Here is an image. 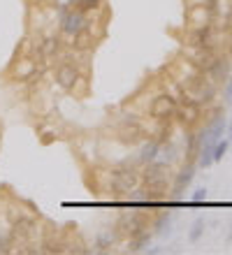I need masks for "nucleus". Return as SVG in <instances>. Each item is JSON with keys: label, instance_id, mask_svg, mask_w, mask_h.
Here are the masks:
<instances>
[{"label": "nucleus", "instance_id": "nucleus-1", "mask_svg": "<svg viewBox=\"0 0 232 255\" xmlns=\"http://www.w3.org/2000/svg\"><path fill=\"white\" fill-rule=\"evenodd\" d=\"M142 172L137 165H119V167L95 169V188L112 195H130L139 188Z\"/></svg>", "mask_w": 232, "mask_h": 255}, {"label": "nucleus", "instance_id": "nucleus-2", "mask_svg": "<svg viewBox=\"0 0 232 255\" xmlns=\"http://www.w3.org/2000/svg\"><path fill=\"white\" fill-rule=\"evenodd\" d=\"M139 188L144 193V200L149 202L165 197L167 190L172 188V165L165 160H158V158L149 162V165H144Z\"/></svg>", "mask_w": 232, "mask_h": 255}, {"label": "nucleus", "instance_id": "nucleus-3", "mask_svg": "<svg viewBox=\"0 0 232 255\" xmlns=\"http://www.w3.org/2000/svg\"><path fill=\"white\" fill-rule=\"evenodd\" d=\"M56 19H58V33H60V37H63L65 44L72 40L79 30H84V28L88 26L86 14H81L79 9H74V7L67 5V2L56 7Z\"/></svg>", "mask_w": 232, "mask_h": 255}, {"label": "nucleus", "instance_id": "nucleus-4", "mask_svg": "<svg viewBox=\"0 0 232 255\" xmlns=\"http://www.w3.org/2000/svg\"><path fill=\"white\" fill-rule=\"evenodd\" d=\"M149 225H151V216L144 214V211H123L114 223V230L121 239H130V237L146 232Z\"/></svg>", "mask_w": 232, "mask_h": 255}, {"label": "nucleus", "instance_id": "nucleus-5", "mask_svg": "<svg viewBox=\"0 0 232 255\" xmlns=\"http://www.w3.org/2000/svg\"><path fill=\"white\" fill-rule=\"evenodd\" d=\"M177 107H179V98L172 95L170 91H163V93H158L149 102L146 112H149V116H151L156 123H167L177 116Z\"/></svg>", "mask_w": 232, "mask_h": 255}, {"label": "nucleus", "instance_id": "nucleus-6", "mask_svg": "<svg viewBox=\"0 0 232 255\" xmlns=\"http://www.w3.org/2000/svg\"><path fill=\"white\" fill-rule=\"evenodd\" d=\"M79 77H81V70L72 58L63 56V58L56 61V65H53V81H56V86H58L60 91L72 93L74 86H77V81H79Z\"/></svg>", "mask_w": 232, "mask_h": 255}, {"label": "nucleus", "instance_id": "nucleus-7", "mask_svg": "<svg viewBox=\"0 0 232 255\" xmlns=\"http://www.w3.org/2000/svg\"><path fill=\"white\" fill-rule=\"evenodd\" d=\"M42 63L44 61H40L37 56L23 51V56H21L19 61H14L9 74H12V79H16V81H33L42 74Z\"/></svg>", "mask_w": 232, "mask_h": 255}, {"label": "nucleus", "instance_id": "nucleus-8", "mask_svg": "<svg viewBox=\"0 0 232 255\" xmlns=\"http://www.w3.org/2000/svg\"><path fill=\"white\" fill-rule=\"evenodd\" d=\"M202 116H205V107L198 105L195 100H191L188 95L181 93L179 107H177V116H174V119L188 130V128H198L200 121H202Z\"/></svg>", "mask_w": 232, "mask_h": 255}, {"label": "nucleus", "instance_id": "nucleus-9", "mask_svg": "<svg viewBox=\"0 0 232 255\" xmlns=\"http://www.w3.org/2000/svg\"><path fill=\"white\" fill-rule=\"evenodd\" d=\"M35 42H37V49H40V58L42 61H51V58H56V56L63 51V37H60V33H46V35H37L35 37Z\"/></svg>", "mask_w": 232, "mask_h": 255}, {"label": "nucleus", "instance_id": "nucleus-10", "mask_svg": "<svg viewBox=\"0 0 232 255\" xmlns=\"http://www.w3.org/2000/svg\"><path fill=\"white\" fill-rule=\"evenodd\" d=\"M212 21H214V14L209 5H188V9H186V26H188V30L209 26Z\"/></svg>", "mask_w": 232, "mask_h": 255}, {"label": "nucleus", "instance_id": "nucleus-11", "mask_svg": "<svg viewBox=\"0 0 232 255\" xmlns=\"http://www.w3.org/2000/svg\"><path fill=\"white\" fill-rule=\"evenodd\" d=\"M95 44H98V37L93 35V28L86 26L84 30H79V33L74 35L72 40L67 42V47H70V51H74V54H88V51H93L95 49Z\"/></svg>", "mask_w": 232, "mask_h": 255}, {"label": "nucleus", "instance_id": "nucleus-12", "mask_svg": "<svg viewBox=\"0 0 232 255\" xmlns=\"http://www.w3.org/2000/svg\"><path fill=\"white\" fill-rule=\"evenodd\" d=\"M195 169H198V165H195V162L186 160L184 167L179 169V174H174V179H172V195H174V197H181V195H184V190L193 183V179H195Z\"/></svg>", "mask_w": 232, "mask_h": 255}, {"label": "nucleus", "instance_id": "nucleus-13", "mask_svg": "<svg viewBox=\"0 0 232 255\" xmlns=\"http://www.w3.org/2000/svg\"><path fill=\"white\" fill-rule=\"evenodd\" d=\"M230 70H232V58L228 54H219L216 61L212 63V67H209L205 74L214 84H223V81L230 79Z\"/></svg>", "mask_w": 232, "mask_h": 255}, {"label": "nucleus", "instance_id": "nucleus-14", "mask_svg": "<svg viewBox=\"0 0 232 255\" xmlns=\"http://www.w3.org/2000/svg\"><path fill=\"white\" fill-rule=\"evenodd\" d=\"M160 146H163V144H160L156 137H146V139L139 144L137 165H142V167H144V165H149V162L156 160V158L160 155Z\"/></svg>", "mask_w": 232, "mask_h": 255}, {"label": "nucleus", "instance_id": "nucleus-15", "mask_svg": "<svg viewBox=\"0 0 232 255\" xmlns=\"http://www.w3.org/2000/svg\"><path fill=\"white\" fill-rule=\"evenodd\" d=\"M121 237L116 235V230H107V232H102V235H98V239H95V246H93V251L95 253H105V251H109L114 246V244L119 242Z\"/></svg>", "mask_w": 232, "mask_h": 255}, {"label": "nucleus", "instance_id": "nucleus-16", "mask_svg": "<svg viewBox=\"0 0 232 255\" xmlns=\"http://www.w3.org/2000/svg\"><path fill=\"white\" fill-rule=\"evenodd\" d=\"M149 244H151V232L146 230V232H142V235L128 239V253H139V251L149 249Z\"/></svg>", "mask_w": 232, "mask_h": 255}, {"label": "nucleus", "instance_id": "nucleus-17", "mask_svg": "<svg viewBox=\"0 0 232 255\" xmlns=\"http://www.w3.org/2000/svg\"><path fill=\"white\" fill-rule=\"evenodd\" d=\"M74 9H79L81 14H86V16H91V14L100 12L102 7H105V0H77L74 2Z\"/></svg>", "mask_w": 232, "mask_h": 255}, {"label": "nucleus", "instance_id": "nucleus-18", "mask_svg": "<svg viewBox=\"0 0 232 255\" xmlns=\"http://www.w3.org/2000/svg\"><path fill=\"white\" fill-rule=\"evenodd\" d=\"M170 223H172V214L170 211H163V214H158L156 218H151V228L158 232V235H165V232H170Z\"/></svg>", "mask_w": 232, "mask_h": 255}, {"label": "nucleus", "instance_id": "nucleus-19", "mask_svg": "<svg viewBox=\"0 0 232 255\" xmlns=\"http://www.w3.org/2000/svg\"><path fill=\"white\" fill-rule=\"evenodd\" d=\"M205 228H207L205 218H195V223L191 225V235H188V239H191L193 244H198L200 239H202V235H205Z\"/></svg>", "mask_w": 232, "mask_h": 255}, {"label": "nucleus", "instance_id": "nucleus-20", "mask_svg": "<svg viewBox=\"0 0 232 255\" xmlns=\"http://www.w3.org/2000/svg\"><path fill=\"white\" fill-rule=\"evenodd\" d=\"M228 148H230V139H226V137H221L216 144H214V151H212V158L214 162H221L223 160V155L228 153Z\"/></svg>", "mask_w": 232, "mask_h": 255}, {"label": "nucleus", "instance_id": "nucleus-21", "mask_svg": "<svg viewBox=\"0 0 232 255\" xmlns=\"http://www.w3.org/2000/svg\"><path fill=\"white\" fill-rule=\"evenodd\" d=\"M207 197H209L207 188H198L195 193H193V202H195V204H202V202H207Z\"/></svg>", "mask_w": 232, "mask_h": 255}, {"label": "nucleus", "instance_id": "nucleus-22", "mask_svg": "<svg viewBox=\"0 0 232 255\" xmlns=\"http://www.w3.org/2000/svg\"><path fill=\"white\" fill-rule=\"evenodd\" d=\"M226 98H228V102H232V79L226 81Z\"/></svg>", "mask_w": 232, "mask_h": 255}, {"label": "nucleus", "instance_id": "nucleus-23", "mask_svg": "<svg viewBox=\"0 0 232 255\" xmlns=\"http://www.w3.org/2000/svg\"><path fill=\"white\" fill-rule=\"evenodd\" d=\"M230 148H232V128H230Z\"/></svg>", "mask_w": 232, "mask_h": 255}, {"label": "nucleus", "instance_id": "nucleus-24", "mask_svg": "<svg viewBox=\"0 0 232 255\" xmlns=\"http://www.w3.org/2000/svg\"><path fill=\"white\" fill-rule=\"evenodd\" d=\"M74 2H77V0H67V5H74Z\"/></svg>", "mask_w": 232, "mask_h": 255}, {"label": "nucleus", "instance_id": "nucleus-25", "mask_svg": "<svg viewBox=\"0 0 232 255\" xmlns=\"http://www.w3.org/2000/svg\"><path fill=\"white\" fill-rule=\"evenodd\" d=\"M230 239H232V232H230Z\"/></svg>", "mask_w": 232, "mask_h": 255}]
</instances>
